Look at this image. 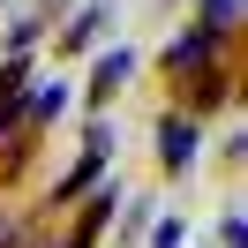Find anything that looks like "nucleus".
I'll use <instances>...</instances> for the list:
<instances>
[{"mask_svg": "<svg viewBox=\"0 0 248 248\" xmlns=\"http://www.w3.org/2000/svg\"><path fill=\"white\" fill-rule=\"evenodd\" d=\"M218 53V38L211 31H188V38H173V53H166V68H203Z\"/></svg>", "mask_w": 248, "mask_h": 248, "instance_id": "nucleus-3", "label": "nucleus"}, {"mask_svg": "<svg viewBox=\"0 0 248 248\" xmlns=\"http://www.w3.org/2000/svg\"><path fill=\"white\" fill-rule=\"evenodd\" d=\"M196 151H203V128L188 121V113H166V121H158V158H166V173H181Z\"/></svg>", "mask_w": 248, "mask_h": 248, "instance_id": "nucleus-1", "label": "nucleus"}, {"mask_svg": "<svg viewBox=\"0 0 248 248\" xmlns=\"http://www.w3.org/2000/svg\"><path fill=\"white\" fill-rule=\"evenodd\" d=\"M61 106H68V91H38V98H31V121H53Z\"/></svg>", "mask_w": 248, "mask_h": 248, "instance_id": "nucleus-7", "label": "nucleus"}, {"mask_svg": "<svg viewBox=\"0 0 248 248\" xmlns=\"http://www.w3.org/2000/svg\"><path fill=\"white\" fill-rule=\"evenodd\" d=\"M233 16H241V8H233V0H203V31H211V38H218V31H226V23H233Z\"/></svg>", "mask_w": 248, "mask_h": 248, "instance_id": "nucleus-5", "label": "nucleus"}, {"mask_svg": "<svg viewBox=\"0 0 248 248\" xmlns=\"http://www.w3.org/2000/svg\"><path fill=\"white\" fill-rule=\"evenodd\" d=\"M128 76H136V53H128V46H113V53H106V61H98V76H91V91H98V98H106V91H121V83H128Z\"/></svg>", "mask_w": 248, "mask_h": 248, "instance_id": "nucleus-2", "label": "nucleus"}, {"mask_svg": "<svg viewBox=\"0 0 248 248\" xmlns=\"http://www.w3.org/2000/svg\"><path fill=\"white\" fill-rule=\"evenodd\" d=\"M218 233H226V248H241V241H248V226H241V211H226V226H218Z\"/></svg>", "mask_w": 248, "mask_h": 248, "instance_id": "nucleus-9", "label": "nucleus"}, {"mask_svg": "<svg viewBox=\"0 0 248 248\" xmlns=\"http://www.w3.org/2000/svg\"><path fill=\"white\" fill-rule=\"evenodd\" d=\"M23 76H31L23 61H8V76H0V136L16 128V91H23Z\"/></svg>", "mask_w": 248, "mask_h": 248, "instance_id": "nucleus-4", "label": "nucleus"}, {"mask_svg": "<svg viewBox=\"0 0 248 248\" xmlns=\"http://www.w3.org/2000/svg\"><path fill=\"white\" fill-rule=\"evenodd\" d=\"M151 248H181V218H158V226H151Z\"/></svg>", "mask_w": 248, "mask_h": 248, "instance_id": "nucleus-8", "label": "nucleus"}, {"mask_svg": "<svg viewBox=\"0 0 248 248\" xmlns=\"http://www.w3.org/2000/svg\"><path fill=\"white\" fill-rule=\"evenodd\" d=\"M106 211H113V196H98V203H91V211H83V233H76V248H91V233H98V226H106Z\"/></svg>", "mask_w": 248, "mask_h": 248, "instance_id": "nucleus-6", "label": "nucleus"}]
</instances>
